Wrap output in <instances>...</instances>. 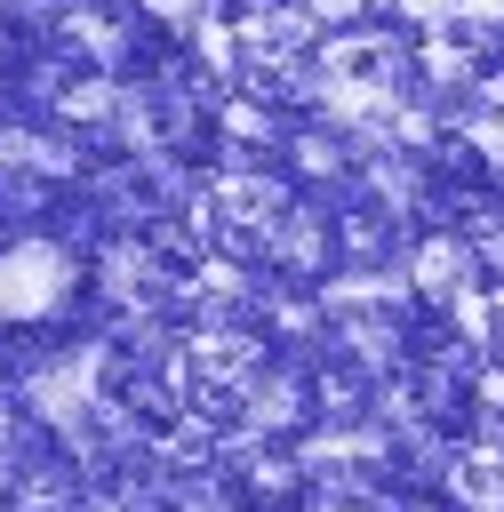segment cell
Instances as JSON below:
<instances>
[{
    "mask_svg": "<svg viewBox=\"0 0 504 512\" xmlns=\"http://www.w3.org/2000/svg\"><path fill=\"white\" fill-rule=\"evenodd\" d=\"M72 280H80V264H72L64 240H16V248L0 256V320H40V312H56V304L72 296Z\"/></svg>",
    "mask_w": 504,
    "mask_h": 512,
    "instance_id": "6da1fadb",
    "label": "cell"
},
{
    "mask_svg": "<svg viewBox=\"0 0 504 512\" xmlns=\"http://www.w3.org/2000/svg\"><path fill=\"white\" fill-rule=\"evenodd\" d=\"M96 376H104V352H72V360H56V368L32 376V408H40L48 424H80V416L104 400Z\"/></svg>",
    "mask_w": 504,
    "mask_h": 512,
    "instance_id": "7a4b0ae2",
    "label": "cell"
}]
</instances>
